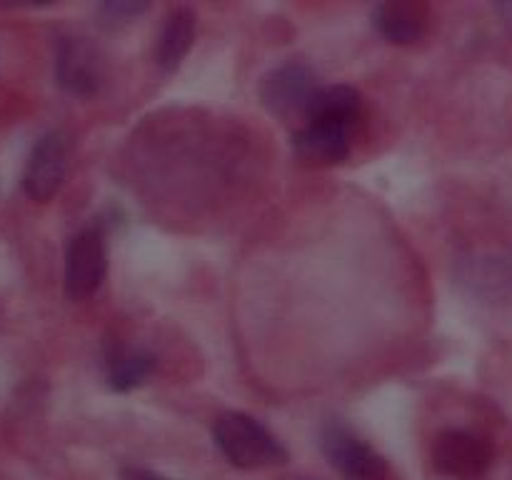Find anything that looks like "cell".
Masks as SVG:
<instances>
[{"instance_id": "6da1fadb", "label": "cell", "mask_w": 512, "mask_h": 480, "mask_svg": "<svg viewBox=\"0 0 512 480\" xmlns=\"http://www.w3.org/2000/svg\"><path fill=\"white\" fill-rule=\"evenodd\" d=\"M213 435L225 458L243 470L270 468V465H283L288 460L283 445L258 420L245 413L220 415Z\"/></svg>"}, {"instance_id": "7a4b0ae2", "label": "cell", "mask_w": 512, "mask_h": 480, "mask_svg": "<svg viewBox=\"0 0 512 480\" xmlns=\"http://www.w3.org/2000/svg\"><path fill=\"white\" fill-rule=\"evenodd\" d=\"M493 445L468 430H443L435 438L433 463L455 480H480L493 465Z\"/></svg>"}, {"instance_id": "3957f363", "label": "cell", "mask_w": 512, "mask_h": 480, "mask_svg": "<svg viewBox=\"0 0 512 480\" xmlns=\"http://www.w3.org/2000/svg\"><path fill=\"white\" fill-rule=\"evenodd\" d=\"M320 445H323V453L328 455L333 468H338L345 480H385V475H388L383 455L375 453L365 440H360L345 425H325Z\"/></svg>"}, {"instance_id": "277c9868", "label": "cell", "mask_w": 512, "mask_h": 480, "mask_svg": "<svg viewBox=\"0 0 512 480\" xmlns=\"http://www.w3.org/2000/svg\"><path fill=\"white\" fill-rule=\"evenodd\" d=\"M318 88L313 70L300 63H288L265 75L260 85V100L278 118H293V115H305Z\"/></svg>"}, {"instance_id": "5b68a950", "label": "cell", "mask_w": 512, "mask_h": 480, "mask_svg": "<svg viewBox=\"0 0 512 480\" xmlns=\"http://www.w3.org/2000/svg\"><path fill=\"white\" fill-rule=\"evenodd\" d=\"M108 270V255L100 230L88 228L75 235L65 253V293L73 300L90 298Z\"/></svg>"}, {"instance_id": "8992f818", "label": "cell", "mask_w": 512, "mask_h": 480, "mask_svg": "<svg viewBox=\"0 0 512 480\" xmlns=\"http://www.w3.org/2000/svg\"><path fill=\"white\" fill-rule=\"evenodd\" d=\"M68 170V143L60 133H45L30 150L23 188L35 203H48L60 190Z\"/></svg>"}, {"instance_id": "52a82bcc", "label": "cell", "mask_w": 512, "mask_h": 480, "mask_svg": "<svg viewBox=\"0 0 512 480\" xmlns=\"http://www.w3.org/2000/svg\"><path fill=\"white\" fill-rule=\"evenodd\" d=\"M55 75L60 88L73 95H93L103 83V60L85 38H63L55 53Z\"/></svg>"}, {"instance_id": "ba28073f", "label": "cell", "mask_w": 512, "mask_h": 480, "mask_svg": "<svg viewBox=\"0 0 512 480\" xmlns=\"http://www.w3.org/2000/svg\"><path fill=\"white\" fill-rule=\"evenodd\" d=\"M348 135V125L308 123L293 138L295 155L308 165H338L350 153Z\"/></svg>"}, {"instance_id": "9c48e42d", "label": "cell", "mask_w": 512, "mask_h": 480, "mask_svg": "<svg viewBox=\"0 0 512 480\" xmlns=\"http://www.w3.org/2000/svg\"><path fill=\"white\" fill-rule=\"evenodd\" d=\"M373 25L390 43H415L428 28V8L408 0H388L373 10Z\"/></svg>"}, {"instance_id": "30bf717a", "label": "cell", "mask_w": 512, "mask_h": 480, "mask_svg": "<svg viewBox=\"0 0 512 480\" xmlns=\"http://www.w3.org/2000/svg\"><path fill=\"white\" fill-rule=\"evenodd\" d=\"M195 40V13L190 8L170 10L158 38L155 58L163 70H178Z\"/></svg>"}, {"instance_id": "8fae6325", "label": "cell", "mask_w": 512, "mask_h": 480, "mask_svg": "<svg viewBox=\"0 0 512 480\" xmlns=\"http://www.w3.org/2000/svg\"><path fill=\"white\" fill-rule=\"evenodd\" d=\"M360 110V95L358 90L350 85H328V88H318V93L310 100L305 118L310 123H340L353 125Z\"/></svg>"}, {"instance_id": "7c38bea8", "label": "cell", "mask_w": 512, "mask_h": 480, "mask_svg": "<svg viewBox=\"0 0 512 480\" xmlns=\"http://www.w3.org/2000/svg\"><path fill=\"white\" fill-rule=\"evenodd\" d=\"M150 370H153V355L148 353H130L118 358V363L113 365L108 375V385L118 393H128V390L143 385V380L148 378Z\"/></svg>"}, {"instance_id": "4fadbf2b", "label": "cell", "mask_w": 512, "mask_h": 480, "mask_svg": "<svg viewBox=\"0 0 512 480\" xmlns=\"http://www.w3.org/2000/svg\"><path fill=\"white\" fill-rule=\"evenodd\" d=\"M145 10H148V3H138V0H110V3L98 5L95 15H98L100 28L118 30L123 25L133 23Z\"/></svg>"}, {"instance_id": "5bb4252c", "label": "cell", "mask_w": 512, "mask_h": 480, "mask_svg": "<svg viewBox=\"0 0 512 480\" xmlns=\"http://www.w3.org/2000/svg\"><path fill=\"white\" fill-rule=\"evenodd\" d=\"M120 478L123 480H170V478H165V475L155 473V470L135 468V465H128V468L120 470Z\"/></svg>"}]
</instances>
